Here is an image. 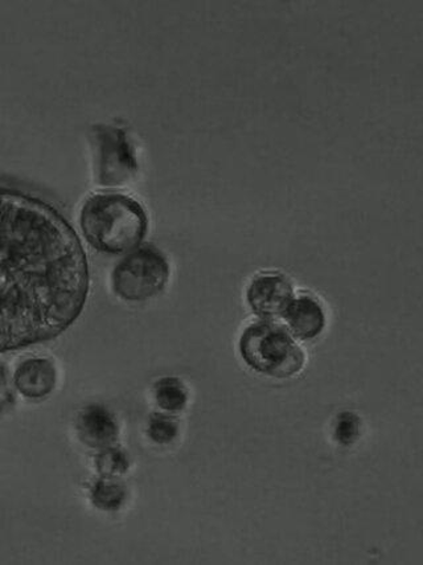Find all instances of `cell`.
Segmentation results:
<instances>
[{"instance_id": "obj_8", "label": "cell", "mask_w": 423, "mask_h": 565, "mask_svg": "<svg viewBox=\"0 0 423 565\" xmlns=\"http://www.w3.org/2000/svg\"><path fill=\"white\" fill-rule=\"evenodd\" d=\"M289 333L297 341L310 342L321 336L327 318L316 298L303 295L294 297L283 315Z\"/></svg>"}, {"instance_id": "obj_5", "label": "cell", "mask_w": 423, "mask_h": 565, "mask_svg": "<svg viewBox=\"0 0 423 565\" xmlns=\"http://www.w3.org/2000/svg\"><path fill=\"white\" fill-rule=\"evenodd\" d=\"M93 173L96 184L101 187H123L132 184L138 174L133 145L122 129L99 125L93 129Z\"/></svg>"}, {"instance_id": "obj_13", "label": "cell", "mask_w": 423, "mask_h": 565, "mask_svg": "<svg viewBox=\"0 0 423 565\" xmlns=\"http://www.w3.org/2000/svg\"><path fill=\"white\" fill-rule=\"evenodd\" d=\"M147 434L155 444L168 445L177 440L179 424L177 420L169 418V416L155 413L149 418Z\"/></svg>"}, {"instance_id": "obj_9", "label": "cell", "mask_w": 423, "mask_h": 565, "mask_svg": "<svg viewBox=\"0 0 423 565\" xmlns=\"http://www.w3.org/2000/svg\"><path fill=\"white\" fill-rule=\"evenodd\" d=\"M12 380L24 398L42 400L54 391L57 372L54 362L47 358H30L16 367Z\"/></svg>"}, {"instance_id": "obj_7", "label": "cell", "mask_w": 423, "mask_h": 565, "mask_svg": "<svg viewBox=\"0 0 423 565\" xmlns=\"http://www.w3.org/2000/svg\"><path fill=\"white\" fill-rule=\"evenodd\" d=\"M77 432L85 445L100 451L115 445L120 437V426L114 414L100 405L82 409L77 418Z\"/></svg>"}, {"instance_id": "obj_6", "label": "cell", "mask_w": 423, "mask_h": 565, "mask_svg": "<svg viewBox=\"0 0 423 565\" xmlns=\"http://www.w3.org/2000/svg\"><path fill=\"white\" fill-rule=\"evenodd\" d=\"M292 300L294 288L290 279L279 273L257 276L246 291L247 304L259 321L275 322L283 318Z\"/></svg>"}, {"instance_id": "obj_3", "label": "cell", "mask_w": 423, "mask_h": 565, "mask_svg": "<svg viewBox=\"0 0 423 565\" xmlns=\"http://www.w3.org/2000/svg\"><path fill=\"white\" fill-rule=\"evenodd\" d=\"M238 351L247 367L269 378H294L305 365L304 351L296 337L271 321L247 326L241 334Z\"/></svg>"}, {"instance_id": "obj_15", "label": "cell", "mask_w": 423, "mask_h": 565, "mask_svg": "<svg viewBox=\"0 0 423 565\" xmlns=\"http://www.w3.org/2000/svg\"><path fill=\"white\" fill-rule=\"evenodd\" d=\"M14 380L11 379L9 368L0 365V414L9 412L15 406Z\"/></svg>"}, {"instance_id": "obj_12", "label": "cell", "mask_w": 423, "mask_h": 565, "mask_svg": "<svg viewBox=\"0 0 423 565\" xmlns=\"http://www.w3.org/2000/svg\"><path fill=\"white\" fill-rule=\"evenodd\" d=\"M96 469L102 477L116 478L126 474L130 469V459L125 451L119 446H109L97 454Z\"/></svg>"}, {"instance_id": "obj_4", "label": "cell", "mask_w": 423, "mask_h": 565, "mask_svg": "<svg viewBox=\"0 0 423 565\" xmlns=\"http://www.w3.org/2000/svg\"><path fill=\"white\" fill-rule=\"evenodd\" d=\"M169 279L167 258L154 246H138L116 264L112 288L116 297L127 302H145L159 296Z\"/></svg>"}, {"instance_id": "obj_1", "label": "cell", "mask_w": 423, "mask_h": 565, "mask_svg": "<svg viewBox=\"0 0 423 565\" xmlns=\"http://www.w3.org/2000/svg\"><path fill=\"white\" fill-rule=\"evenodd\" d=\"M89 290L87 257L51 208L0 190V353L64 333Z\"/></svg>"}, {"instance_id": "obj_10", "label": "cell", "mask_w": 423, "mask_h": 565, "mask_svg": "<svg viewBox=\"0 0 423 565\" xmlns=\"http://www.w3.org/2000/svg\"><path fill=\"white\" fill-rule=\"evenodd\" d=\"M154 400L162 411L179 413L188 405V392L185 383L178 378H162L155 383Z\"/></svg>"}, {"instance_id": "obj_11", "label": "cell", "mask_w": 423, "mask_h": 565, "mask_svg": "<svg viewBox=\"0 0 423 565\" xmlns=\"http://www.w3.org/2000/svg\"><path fill=\"white\" fill-rule=\"evenodd\" d=\"M126 498V486L115 478L102 477L92 487V502L103 511L120 510Z\"/></svg>"}, {"instance_id": "obj_2", "label": "cell", "mask_w": 423, "mask_h": 565, "mask_svg": "<svg viewBox=\"0 0 423 565\" xmlns=\"http://www.w3.org/2000/svg\"><path fill=\"white\" fill-rule=\"evenodd\" d=\"M85 240L107 255H123L141 245L147 235L145 208L121 193H99L85 201L80 213Z\"/></svg>"}, {"instance_id": "obj_14", "label": "cell", "mask_w": 423, "mask_h": 565, "mask_svg": "<svg viewBox=\"0 0 423 565\" xmlns=\"http://www.w3.org/2000/svg\"><path fill=\"white\" fill-rule=\"evenodd\" d=\"M361 434V420L354 412H342L337 416L334 426V439L338 445L350 446L359 440Z\"/></svg>"}]
</instances>
